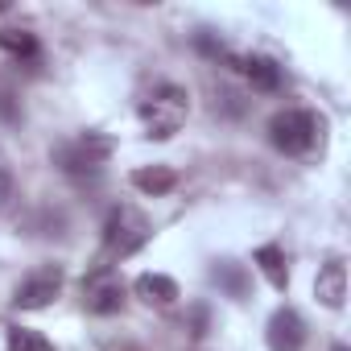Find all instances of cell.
<instances>
[{"instance_id":"cell-1","label":"cell","mask_w":351,"mask_h":351,"mask_svg":"<svg viewBox=\"0 0 351 351\" xmlns=\"http://www.w3.org/2000/svg\"><path fill=\"white\" fill-rule=\"evenodd\" d=\"M149 240H153V223L145 219V211L120 203L104 219V252H99V265L112 269L116 261H128L132 252H141Z\"/></svg>"},{"instance_id":"cell-2","label":"cell","mask_w":351,"mask_h":351,"mask_svg":"<svg viewBox=\"0 0 351 351\" xmlns=\"http://www.w3.org/2000/svg\"><path fill=\"white\" fill-rule=\"evenodd\" d=\"M186 112H191V95H186V87H178V83L153 87V91L141 99V108H136V116H141V124H145V132H149L153 141H169L173 132L186 124Z\"/></svg>"},{"instance_id":"cell-3","label":"cell","mask_w":351,"mask_h":351,"mask_svg":"<svg viewBox=\"0 0 351 351\" xmlns=\"http://www.w3.org/2000/svg\"><path fill=\"white\" fill-rule=\"evenodd\" d=\"M269 141H273V149H281L289 157H306L322 141V120L306 108H285L269 120Z\"/></svg>"},{"instance_id":"cell-4","label":"cell","mask_w":351,"mask_h":351,"mask_svg":"<svg viewBox=\"0 0 351 351\" xmlns=\"http://www.w3.org/2000/svg\"><path fill=\"white\" fill-rule=\"evenodd\" d=\"M112 149H116L112 136H104V132H79V136H71V141H62L54 149V165L62 173H71V178H83V173H99L108 165Z\"/></svg>"},{"instance_id":"cell-5","label":"cell","mask_w":351,"mask_h":351,"mask_svg":"<svg viewBox=\"0 0 351 351\" xmlns=\"http://www.w3.org/2000/svg\"><path fill=\"white\" fill-rule=\"evenodd\" d=\"M62 281H66V273H62L58 265H42V269H34V273L17 285L13 306H17V310H46V306L62 293Z\"/></svg>"},{"instance_id":"cell-6","label":"cell","mask_w":351,"mask_h":351,"mask_svg":"<svg viewBox=\"0 0 351 351\" xmlns=\"http://www.w3.org/2000/svg\"><path fill=\"white\" fill-rule=\"evenodd\" d=\"M83 306L87 314H116L124 306V281L116 277V269L95 265V273L83 281Z\"/></svg>"},{"instance_id":"cell-7","label":"cell","mask_w":351,"mask_h":351,"mask_svg":"<svg viewBox=\"0 0 351 351\" xmlns=\"http://www.w3.org/2000/svg\"><path fill=\"white\" fill-rule=\"evenodd\" d=\"M265 339H269V351H302V343H306V322H302V314H298L293 306L273 310Z\"/></svg>"},{"instance_id":"cell-8","label":"cell","mask_w":351,"mask_h":351,"mask_svg":"<svg viewBox=\"0 0 351 351\" xmlns=\"http://www.w3.org/2000/svg\"><path fill=\"white\" fill-rule=\"evenodd\" d=\"M314 293H318V302H322L326 310H339V306H343V298H347V265H343L339 256L318 269Z\"/></svg>"},{"instance_id":"cell-9","label":"cell","mask_w":351,"mask_h":351,"mask_svg":"<svg viewBox=\"0 0 351 351\" xmlns=\"http://www.w3.org/2000/svg\"><path fill=\"white\" fill-rule=\"evenodd\" d=\"M132 293L145 306H173V302H178V281L165 277V273H141L132 281Z\"/></svg>"},{"instance_id":"cell-10","label":"cell","mask_w":351,"mask_h":351,"mask_svg":"<svg viewBox=\"0 0 351 351\" xmlns=\"http://www.w3.org/2000/svg\"><path fill=\"white\" fill-rule=\"evenodd\" d=\"M132 186L141 191V195H169L173 186H178V173H173L169 165H141V169H132Z\"/></svg>"},{"instance_id":"cell-11","label":"cell","mask_w":351,"mask_h":351,"mask_svg":"<svg viewBox=\"0 0 351 351\" xmlns=\"http://www.w3.org/2000/svg\"><path fill=\"white\" fill-rule=\"evenodd\" d=\"M240 71H244V79L252 83V91H277V87H281V66H277L273 58L252 54V58L240 62Z\"/></svg>"},{"instance_id":"cell-12","label":"cell","mask_w":351,"mask_h":351,"mask_svg":"<svg viewBox=\"0 0 351 351\" xmlns=\"http://www.w3.org/2000/svg\"><path fill=\"white\" fill-rule=\"evenodd\" d=\"M252 265L265 273V281L273 285V289H285L289 285V269H285V252L277 248V244H261L256 248V256H252Z\"/></svg>"},{"instance_id":"cell-13","label":"cell","mask_w":351,"mask_h":351,"mask_svg":"<svg viewBox=\"0 0 351 351\" xmlns=\"http://www.w3.org/2000/svg\"><path fill=\"white\" fill-rule=\"evenodd\" d=\"M0 50L13 54L17 62H34L38 58V38L29 29H0Z\"/></svg>"},{"instance_id":"cell-14","label":"cell","mask_w":351,"mask_h":351,"mask_svg":"<svg viewBox=\"0 0 351 351\" xmlns=\"http://www.w3.org/2000/svg\"><path fill=\"white\" fill-rule=\"evenodd\" d=\"M211 281H215L223 293H232V298H244V293H248V273H244V265H236V261L215 265V269H211Z\"/></svg>"},{"instance_id":"cell-15","label":"cell","mask_w":351,"mask_h":351,"mask_svg":"<svg viewBox=\"0 0 351 351\" xmlns=\"http://www.w3.org/2000/svg\"><path fill=\"white\" fill-rule=\"evenodd\" d=\"M9 351H54L46 335L29 330V326H13L9 330Z\"/></svg>"},{"instance_id":"cell-16","label":"cell","mask_w":351,"mask_h":351,"mask_svg":"<svg viewBox=\"0 0 351 351\" xmlns=\"http://www.w3.org/2000/svg\"><path fill=\"white\" fill-rule=\"evenodd\" d=\"M21 116V108H17V95L0 83V120H17Z\"/></svg>"},{"instance_id":"cell-17","label":"cell","mask_w":351,"mask_h":351,"mask_svg":"<svg viewBox=\"0 0 351 351\" xmlns=\"http://www.w3.org/2000/svg\"><path fill=\"white\" fill-rule=\"evenodd\" d=\"M9 203H13V173L0 165V215L9 211Z\"/></svg>"},{"instance_id":"cell-18","label":"cell","mask_w":351,"mask_h":351,"mask_svg":"<svg viewBox=\"0 0 351 351\" xmlns=\"http://www.w3.org/2000/svg\"><path fill=\"white\" fill-rule=\"evenodd\" d=\"M335 351H347V347H343V343H335Z\"/></svg>"},{"instance_id":"cell-19","label":"cell","mask_w":351,"mask_h":351,"mask_svg":"<svg viewBox=\"0 0 351 351\" xmlns=\"http://www.w3.org/2000/svg\"><path fill=\"white\" fill-rule=\"evenodd\" d=\"M0 13H5V0H0Z\"/></svg>"}]
</instances>
